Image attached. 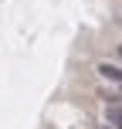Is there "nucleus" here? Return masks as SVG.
<instances>
[{
  "instance_id": "nucleus-1",
  "label": "nucleus",
  "mask_w": 122,
  "mask_h": 129,
  "mask_svg": "<svg viewBox=\"0 0 122 129\" xmlns=\"http://www.w3.org/2000/svg\"><path fill=\"white\" fill-rule=\"evenodd\" d=\"M98 78L102 82H112V85H119L122 88V64H112V61H98Z\"/></svg>"
},
{
  "instance_id": "nucleus-2",
  "label": "nucleus",
  "mask_w": 122,
  "mask_h": 129,
  "mask_svg": "<svg viewBox=\"0 0 122 129\" xmlns=\"http://www.w3.org/2000/svg\"><path fill=\"white\" fill-rule=\"evenodd\" d=\"M105 126L122 129V102H109L105 105Z\"/></svg>"
}]
</instances>
